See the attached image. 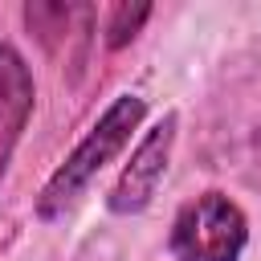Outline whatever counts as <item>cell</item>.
Wrapping results in <instances>:
<instances>
[{"label":"cell","mask_w":261,"mask_h":261,"mask_svg":"<svg viewBox=\"0 0 261 261\" xmlns=\"http://www.w3.org/2000/svg\"><path fill=\"white\" fill-rule=\"evenodd\" d=\"M143 114H147V98H139V94H118V98L102 110V118L86 130V139L65 155V163L49 175V184L41 188V196H37V216H41V220L61 216V212L86 192V184L130 143V130H139Z\"/></svg>","instance_id":"6da1fadb"},{"label":"cell","mask_w":261,"mask_h":261,"mask_svg":"<svg viewBox=\"0 0 261 261\" xmlns=\"http://www.w3.org/2000/svg\"><path fill=\"white\" fill-rule=\"evenodd\" d=\"M249 245V220L237 200L224 192H200L188 204H179L167 249L171 261H241Z\"/></svg>","instance_id":"7a4b0ae2"},{"label":"cell","mask_w":261,"mask_h":261,"mask_svg":"<svg viewBox=\"0 0 261 261\" xmlns=\"http://www.w3.org/2000/svg\"><path fill=\"white\" fill-rule=\"evenodd\" d=\"M175 126H179V118H175V114H163V118L143 135V143L135 147L130 163L122 167V175L114 179V188H110V196H106V208H110L114 216H139V212L151 204V196L159 192V179H163V171H167L171 147H175Z\"/></svg>","instance_id":"3957f363"},{"label":"cell","mask_w":261,"mask_h":261,"mask_svg":"<svg viewBox=\"0 0 261 261\" xmlns=\"http://www.w3.org/2000/svg\"><path fill=\"white\" fill-rule=\"evenodd\" d=\"M33 98H37V86H33L29 61L16 53V45L0 41V175L8 171V159L29 126Z\"/></svg>","instance_id":"277c9868"},{"label":"cell","mask_w":261,"mask_h":261,"mask_svg":"<svg viewBox=\"0 0 261 261\" xmlns=\"http://www.w3.org/2000/svg\"><path fill=\"white\" fill-rule=\"evenodd\" d=\"M151 16V4H114L110 8V20H106V49H122Z\"/></svg>","instance_id":"5b68a950"}]
</instances>
